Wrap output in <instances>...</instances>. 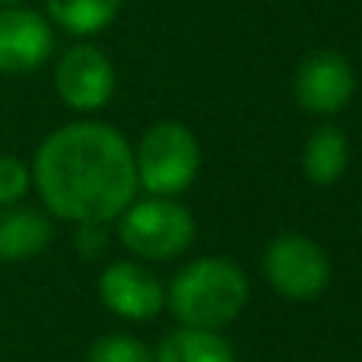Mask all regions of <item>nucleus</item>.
<instances>
[{
	"mask_svg": "<svg viewBox=\"0 0 362 362\" xmlns=\"http://www.w3.org/2000/svg\"><path fill=\"white\" fill-rule=\"evenodd\" d=\"M153 362H235V353L216 331L178 327L159 344Z\"/></svg>",
	"mask_w": 362,
	"mask_h": 362,
	"instance_id": "obj_13",
	"label": "nucleus"
},
{
	"mask_svg": "<svg viewBox=\"0 0 362 362\" xmlns=\"http://www.w3.org/2000/svg\"><path fill=\"white\" fill-rule=\"evenodd\" d=\"M124 0H45L51 25L74 38H93L112 29Z\"/></svg>",
	"mask_w": 362,
	"mask_h": 362,
	"instance_id": "obj_11",
	"label": "nucleus"
},
{
	"mask_svg": "<svg viewBox=\"0 0 362 362\" xmlns=\"http://www.w3.org/2000/svg\"><path fill=\"white\" fill-rule=\"evenodd\" d=\"M32 181L48 213L70 223H112L137 197L134 146L102 121L57 127L38 146Z\"/></svg>",
	"mask_w": 362,
	"mask_h": 362,
	"instance_id": "obj_1",
	"label": "nucleus"
},
{
	"mask_svg": "<svg viewBox=\"0 0 362 362\" xmlns=\"http://www.w3.org/2000/svg\"><path fill=\"white\" fill-rule=\"evenodd\" d=\"M16 4H25V0H0V6H16Z\"/></svg>",
	"mask_w": 362,
	"mask_h": 362,
	"instance_id": "obj_17",
	"label": "nucleus"
},
{
	"mask_svg": "<svg viewBox=\"0 0 362 362\" xmlns=\"http://www.w3.org/2000/svg\"><path fill=\"white\" fill-rule=\"evenodd\" d=\"M99 296L115 315L131 321H146L163 312L165 286L153 270L140 267L137 261H115L102 270Z\"/></svg>",
	"mask_w": 362,
	"mask_h": 362,
	"instance_id": "obj_9",
	"label": "nucleus"
},
{
	"mask_svg": "<svg viewBox=\"0 0 362 362\" xmlns=\"http://www.w3.org/2000/svg\"><path fill=\"white\" fill-rule=\"evenodd\" d=\"M105 248V223H83L80 226V255L95 257Z\"/></svg>",
	"mask_w": 362,
	"mask_h": 362,
	"instance_id": "obj_16",
	"label": "nucleus"
},
{
	"mask_svg": "<svg viewBox=\"0 0 362 362\" xmlns=\"http://www.w3.org/2000/svg\"><path fill=\"white\" fill-rule=\"evenodd\" d=\"M264 274L280 296L308 302L318 299L331 283V261H327L325 248L315 245L312 238L286 232L270 242L267 255H264Z\"/></svg>",
	"mask_w": 362,
	"mask_h": 362,
	"instance_id": "obj_5",
	"label": "nucleus"
},
{
	"mask_svg": "<svg viewBox=\"0 0 362 362\" xmlns=\"http://www.w3.org/2000/svg\"><path fill=\"white\" fill-rule=\"evenodd\" d=\"M165 299L181 327L216 331L245 308L248 280L229 257H200L178 270Z\"/></svg>",
	"mask_w": 362,
	"mask_h": 362,
	"instance_id": "obj_2",
	"label": "nucleus"
},
{
	"mask_svg": "<svg viewBox=\"0 0 362 362\" xmlns=\"http://www.w3.org/2000/svg\"><path fill=\"white\" fill-rule=\"evenodd\" d=\"M51 242V223L35 206L0 210V261H25Z\"/></svg>",
	"mask_w": 362,
	"mask_h": 362,
	"instance_id": "obj_10",
	"label": "nucleus"
},
{
	"mask_svg": "<svg viewBox=\"0 0 362 362\" xmlns=\"http://www.w3.org/2000/svg\"><path fill=\"white\" fill-rule=\"evenodd\" d=\"M134 165L137 185L156 197H175L197 178L200 144L181 121H156L134 146Z\"/></svg>",
	"mask_w": 362,
	"mask_h": 362,
	"instance_id": "obj_3",
	"label": "nucleus"
},
{
	"mask_svg": "<svg viewBox=\"0 0 362 362\" xmlns=\"http://www.w3.org/2000/svg\"><path fill=\"white\" fill-rule=\"evenodd\" d=\"M86 362H153V353L131 334H105L89 346Z\"/></svg>",
	"mask_w": 362,
	"mask_h": 362,
	"instance_id": "obj_14",
	"label": "nucleus"
},
{
	"mask_svg": "<svg viewBox=\"0 0 362 362\" xmlns=\"http://www.w3.org/2000/svg\"><path fill=\"white\" fill-rule=\"evenodd\" d=\"M54 54V25L25 4L0 6V76H25Z\"/></svg>",
	"mask_w": 362,
	"mask_h": 362,
	"instance_id": "obj_8",
	"label": "nucleus"
},
{
	"mask_svg": "<svg viewBox=\"0 0 362 362\" xmlns=\"http://www.w3.org/2000/svg\"><path fill=\"white\" fill-rule=\"evenodd\" d=\"M115 83H118V74H115L112 57L95 45L80 42L57 57L54 89L64 105L74 112L105 108L115 95Z\"/></svg>",
	"mask_w": 362,
	"mask_h": 362,
	"instance_id": "obj_7",
	"label": "nucleus"
},
{
	"mask_svg": "<svg viewBox=\"0 0 362 362\" xmlns=\"http://www.w3.org/2000/svg\"><path fill=\"white\" fill-rule=\"evenodd\" d=\"M32 187V169L16 156H0V206L19 204Z\"/></svg>",
	"mask_w": 362,
	"mask_h": 362,
	"instance_id": "obj_15",
	"label": "nucleus"
},
{
	"mask_svg": "<svg viewBox=\"0 0 362 362\" xmlns=\"http://www.w3.org/2000/svg\"><path fill=\"white\" fill-rule=\"evenodd\" d=\"M346 163H350V140L340 127L321 124L318 131H312L302 150V172L312 185H334L346 172Z\"/></svg>",
	"mask_w": 362,
	"mask_h": 362,
	"instance_id": "obj_12",
	"label": "nucleus"
},
{
	"mask_svg": "<svg viewBox=\"0 0 362 362\" xmlns=\"http://www.w3.org/2000/svg\"><path fill=\"white\" fill-rule=\"evenodd\" d=\"M118 219L121 242L144 261H169L194 242L191 210L172 197L150 194L146 200H131V206Z\"/></svg>",
	"mask_w": 362,
	"mask_h": 362,
	"instance_id": "obj_4",
	"label": "nucleus"
},
{
	"mask_svg": "<svg viewBox=\"0 0 362 362\" xmlns=\"http://www.w3.org/2000/svg\"><path fill=\"white\" fill-rule=\"evenodd\" d=\"M293 95L302 112L318 115V118L344 112L356 95V70L350 57L334 48L308 51L293 74Z\"/></svg>",
	"mask_w": 362,
	"mask_h": 362,
	"instance_id": "obj_6",
	"label": "nucleus"
}]
</instances>
